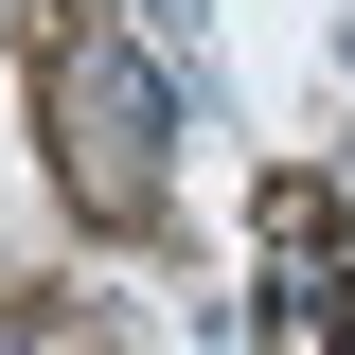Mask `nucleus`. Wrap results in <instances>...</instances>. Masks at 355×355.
Listing matches in <instances>:
<instances>
[{
  "label": "nucleus",
  "mask_w": 355,
  "mask_h": 355,
  "mask_svg": "<svg viewBox=\"0 0 355 355\" xmlns=\"http://www.w3.org/2000/svg\"><path fill=\"white\" fill-rule=\"evenodd\" d=\"M36 125H53L71 214H160V178H178V71L142 53V18H107V0L36 18Z\"/></svg>",
  "instance_id": "nucleus-1"
},
{
  "label": "nucleus",
  "mask_w": 355,
  "mask_h": 355,
  "mask_svg": "<svg viewBox=\"0 0 355 355\" xmlns=\"http://www.w3.org/2000/svg\"><path fill=\"white\" fill-rule=\"evenodd\" d=\"M0 355H125V320L89 284H0Z\"/></svg>",
  "instance_id": "nucleus-2"
}]
</instances>
